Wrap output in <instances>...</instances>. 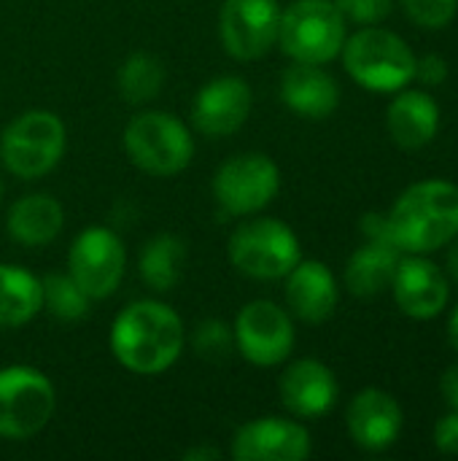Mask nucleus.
Instances as JSON below:
<instances>
[{
  "label": "nucleus",
  "mask_w": 458,
  "mask_h": 461,
  "mask_svg": "<svg viewBox=\"0 0 458 461\" xmlns=\"http://www.w3.org/2000/svg\"><path fill=\"white\" fill-rule=\"evenodd\" d=\"M400 251L429 254L458 238V186L451 181H421L400 194L389 213Z\"/></svg>",
  "instance_id": "2"
},
{
  "label": "nucleus",
  "mask_w": 458,
  "mask_h": 461,
  "mask_svg": "<svg viewBox=\"0 0 458 461\" xmlns=\"http://www.w3.org/2000/svg\"><path fill=\"white\" fill-rule=\"evenodd\" d=\"M400 259H402V251L397 246L367 240V246L354 251V257L346 265V284H348L351 294L375 297L383 289H389Z\"/></svg>",
  "instance_id": "22"
},
{
  "label": "nucleus",
  "mask_w": 458,
  "mask_h": 461,
  "mask_svg": "<svg viewBox=\"0 0 458 461\" xmlns=\"http://www.w3.org/2000/svg\"><path fill=\"white\" fill-rule=\"evenodd\" d=\"M310 456V435L302 424L286 419H256L243 424L232 438L238 461H302Z\"/></svg>",
  "instance_id": "13"
},
{
  "label": "nucleus",
  "mask_w": 458,
  "mask_h": 461,
  "mask_svg": "<svg viewBox=\"0 0 458 461\" xmlns=\"http://www.w3.org/2000/svg\"><path fill=\"white\" fill-rule=\"evenodd\" d=\"M192 348H194V354H197L200 359H205V362H213V365L227 362V359L232 357V351H235V332H232L224 321L208 319V321H202V324L194 330V335H192Z\"/></svg>",
  "instance_id": "27"
},
{
  "label": "nucleus",
  "mask_w": 458,
  "mask_h": 461,
  "mask_svg": "<svg viewBox=\"0 0 458 461\" xmlns=\"http://www.w3.org/2000/svg\"><path fill=\"white\" fill-rule=\"evenodd\" d=\"M65 124L51 111H27L0 135V159L16 178L32 181L57 167L65 154Z\"/></svg>",
  "instance_id": "5"
},
{
  "label": "nucleus",
  "mask_w": 458,
  "mask_h": 461,
  "mask_svg": "<svg viewBox=\"0 0 458 461\" xmlns=\"http://www.w3.org/2000/svg\"><path fill=\"white\" fill-rule=\"evenodd\" d=\"M278 0H227L219 16L224 49L235 59H259L278 43Z\"/></svg>",
  "instance_id": "12"
},
{
  "label": "nucleus",
  "mask_w": 458,
  "mask_h": 461,
  "mask_svg": "<svg viewBox=\"0 0 458 461\" xmlns=\"http://www.w3.org/2000/svg\"><path fill=\"white\" fill-rule=\"evenodd\" d=\"M281 400L289 413L300 419H319L329 413L337 400L335 373L316 359H300L281 378Z\"/></svg>",
  "instance_id": "17"
},
{
  "label": "nucleus",
  "mask_w": 458,
  "mask_h": 461,
  "mask_svg": "<svg viewBox=\"0 0 458 461\" xmlns=\"http://www.w3.org/2000/svg\"><path fill=\"white\" fill-rule=\"evenodd\" d=\"M389 132L397 146L402 149H421L427 146L440 127V108L424 92H402L391 100L389 113Z\"/></svg>",
  "instance_id": "20"
},
{
  "label": "nucleus",
  "mask_w": 458,
  "mask_h": 461,
  "mask_svg": "<svg viewBox=\"0 0 458 461\" xmlns=\"http://www.w3.org/2000/svg\"><path fill=\"white\" fill-rule=\"evenodd\" d=\"M451 243H454V246H451V251H448V273H451V278L458 284V240L454 238Z\"/></svg>",
  "instance_id": "35"
},
{
  "label": "nucleus",
  "mask_w": 458,
  "mask_h": 461,
  "mask_svg": "<svg viewBox=\"0 0 458 461\" xmlns=\"http://www.w3.org/2000/svg\"><path fill=\"white\" fill-rule=\"evenodd\" d=\"M219 456H221V454H219V448H192V451H186V454H184V459L186 461H202V459H208V461H216L219 459Z\"/></svg>",
  "instance_id": "34"
},
{
  "label": "nucleus",
  "mask_w": 458,
  "mask_h": 461,
  "mask_svg": "<svg viewBox=\"0 0 458 461\" xmlns=\"http://www.w3.org/2000/svg\"><path fill=\"white\" fill-rule=\"evenodd\" d=\"M251 113V86L238 76L208 81L192 105L194 127L208 138H227L238 132Z\"/></svg>",
  "instance_id": "15"
},
{
  "label": "nucleus",
  "mask_w": 458,
  "mask_h": 461,
  "mask_svg": "<svg viewBox=\"0 0 458 461\" xmlns=\"http://www.w3.org/2000/svg\"><path fill=\"white\" fill-rule=\"evenodd\" d=\"M391 292L402 313L418 321L440 316L451 297L445 273L432 259H424V254H410L400 259Z\"/></svg>",
  "instance_id": "14"
},
{
  "label": "nucleus",
  "mask_w": 458,
  "mask_h": 461,
  "mask_svg": "<svg viewBox=\"0 0 458 461\" xmlns=\"http://www.w3.org/2000/svg\"><path fill=\"white\" fill-rule=\"evenodd\" d=\"M435 446L437 451L448 454V456H458V413H448L437 421L435 427Z\"/></svg>",
  "instance_id": "31"
},
{
  "label": "nucleus",
  "mask_w": 458,
  "mask_h": 461,
  "mask_svg": "<svg viewBox=\"0 0 458 461\" xmlns=\"http://www.w3.org/2000/svg\"><path fill=\"white\" fill-rule=\"evenodd\" d=\"M278 43L294 62L324 65L343 51L346 16L335 0H294L281 11Z\"/></svg>",
  "instance_id": "4"
},
{
  "label": "nucleus",
  "mask_w": 458,
  "mask_h": 461,
  "mask_svg": "<svg viewBox=\"0 0 458 461\" xmlns=\"http://www.w3.org/2000/svg\"><path fill=\"white\" fill-rule=\"evenodd\" d=\"M62 205L51 194H27L8 211V235L27 249H38L62 232Z\"/></svg>",
  "instance_id": "21"
},
{
  "label": "nucleus",
  "mask_w": 458,
  "mask_h": 461,
  "mask_svg": "<svg viewBox=\"0 0 458 461\" xmlns=\"http://www.w3.org/2000/svg\"><path fill=\"white\" fill-rule=\"evenodd\" d=\"M162 84H165V68L157 57L146 51L130 54L119 68V92L132 105L154 100Z\"/></svg>",
  "instance_id": "25"
},
{
  "label": "nucleus",
  "mask_w": 458,
  "mask_h": 461,
  "mask_svg": "<svg viewBox=\"0 0 458 461\" xmlns=\"http://www.w3.org/2000/svg\"><path fill=\"white\" fill-rule=\"evenodd\" d=\"M43 305L59 321H81L89 313V294L76 284L70 273H49L40 281Z\"/></svg>",
  "instance_id": "26"
},
{
  "label": "nucleus",
  "mask_w": 458,
  "mask_h": 461,
  "mask_svg": "<svg viewBox=\"0 0 458 461\" xmlns=\"http://www.w3.org/2000/svg\"><path fill=\"white\" fill-rule=\"evenodd\" d=\"M232 265L259 281L286 278L302 259L297 235L278 219H254L240 224L229 238Z\"/></svg>",
  "instance_id": "7"
},
{
  "label": "nucleus",
  "mask_w": 458,
  "mask_h": 461,
  "mask_svg": "<svg viewBox=\"0 0 458 461\" xmlns=\"http://www.w3.org/2000/svg\"><path fill=\"white\" fill-rule=\"evenodd\" d=\"M362 232L367 240L373 243H386V246H397L394 240V230H391V221H389V213H367L362 216ZM400 249V246H397Z\"/></svg>",
  "instance_id": "30"
},
{
  "label": "nucleus",
  "mask_w": 458,
  "mask_h": 461,
  "mask_svg": "<svg viewBox=\"0 0 458 461\" xmlns=\"http://www.w3.org/2000/svg\"><path fill=\"white\" fill-rule=\"evenodd\" d=\"M0 200H3V181H0Z\"/></svg>",
  "instance_id": "37"
},
{
  "label": "nucleus",
  "mask_w": 458,
  "mask_h": 461,
  "mask_svg": "<svg viewBox=\"0 0 458 461\" xmlns=\"http://www.w3.org/2000/svg\"><path fill=\"white\" fill-rule=\"evenodd\" d=\"M416 78L427 86H440L448 78V62L440 54H427L424 59H416Z\"/></svg>",
  "instance_id": "32"
},
{
  "label": "nucleus",
  "mask_w": 458,
  "mask_h": 461,
  "mask_svg": "<svg viewBox=\"0 0 458 461\" xmlns=\"http://www.w3.org/2000/svg\"><path fill=\"white\" fill-rule=\"evenodd\" d=\"M343 62L354 81L373 92H400L416 78V54L394 32L364 27L346 38Z\"/></svg>",
  "instance_id": "3"
},
{
  "label": "nucleus",
  "mask_w": 458,
  "mask_h": 461,
  "mask_svg": "<svg viewBox=\"0 0 458 461\" xmlns=\"http://www.w3.org/2000/svg\"><path fill=\"white\" fill-rule=\"evenodd\" d=\"M281 97L305 119H327L340 103V86L321 65L294 62L281 78Z\"/></svg>",
  "instance_id": "19"
},
{
  "label": "nucleus",
  "mask_w": 458,
  "mask_h": 461,
  "mask_svg": "<svg viewBox=\"0 0 458 461\" xmlns=\"http://www.w3.org/2000/svg\"><path fill=\"white\" fill-rule=\"evenodd\" d=\"M124 149L132 165L151 176H175L194 154L192 132L165 111H146L124 130Z\"/></svg>",
  "instance_id": "6"
},
{
  "label": "nucleus",
  "mask_w": 458,
  "mask_h": 461,
  "mask_svg": "<svg viewBox=\"0 0 458 461\" xmlns=\"http://www.w3.org/2000/svg\"><path fill=\"white\" fill-rule=\"evenodd\" d=\"M281 189L278 165L265 154H240L227 159L216 178L213 194L229 216H251L267 208Z\"/></svg>",
  "instance_id": "9"
},
{
  "label": "nucleus",
  "mask_w": 458,
  "mask_h": 461,
  "mask_svg": "<svg viewBox=\"0 0 458 461\" xmlns=\"http://www.w3.org/2000/svg\"><path fill=\"white\" fill-rule=\"evenodd\" d=\"M408 16L427 30H440L454 22L458 0H402Z\"/></svg>",
  "instance_id": "28"
},
{
  "label": "nucleus",
  "mask_w": 458,
  "mask_h": 461,
  "mask_svg": "<svg viewBox=\"0 0 458 461\" xmlns=\"http://www.w3.org/2000/svg\"><path fill=\"white\" fill-rule=\"evenodd\" d=\"M127 251L119 235L108 227L84 230L67 254V273L89 294V300H103L113 294L124 278Z\"/></svg>",
  "instance_id": "10"
},
{
  "label": "nucleus",
  "mask_w": 458,
  "mask_h": 461,
  "mask_svg": "<svg viewBox=\"0 0 458 461\" xmlns=\"http://www.w3.org/2000/svg\"><path fill=\"white\" fill-rule=\"evenodd\" d=\"M440 389H443L445 402L458 413V365L456 367H451V370H445V375H443V381H440Z\"/></svg>",
  "instance_id": "33"
},
{
  "label": "nucleus",
  "mask_w": 458,
  "mask_h": 461,
  "mask_svg": "<svg viewBox=\"0 0 458 461\" xmlns=\"http://www.w3.org/2000/svg\"><path fill=\"white\" fill-rule=\"evenodd\" d=\"M286 278V303L297 319L308 324H321L335 313L337 284L324 262L300 259Z\"/></svg>",
  "instance_id": "18"
},
{
  "label": "nucleus",
  "mask_w": 458,
  "mask_h": 461,
  "mask_svg": "<svg viewBox=\"0 0 458 461\" xmlns=\"http://www.w3.org/2000/svg\"><path fill=\"white\" fill-rule=\"evenodd\" d=\"M54 405V386L40 370L22 365L0 370V438L24 440L38 435L49 424Z\"/></svg>",
  "instance_id": "8"
},
{
  "label": "nucleus",
  "mask_w": 458,
  "mask_h": 461,
  "mask_svg": "<svg viewBox=\"0 0 458 461\" xmlns=\"http://www.w3.org/2000/svg\"><path fill=\"white\" fill-rule=\"evenodd\" d=\"M335 5L340 8L346 22H356L367 27L378 24L391 14V0H335Z\"/></svg>",
  "instance_id": "29"
},
{
  "label": "nucleus",
  "mask_w": 458,
  "mask_h": 461,
  "mask_svg": "<svg viewBox=\"0 0 458 461\" xmlns=\"http://www.w3.org/2000/svg\"><path fill=\"white\" fill-rule=\"evenodd\" d=\"M43 308L40 281L16 265H0V330H13Z\"/></svg>",
  "instance_id": "23"
},
{
  "label": "nucleus",
  "mask_w": 458,
  "mask_h": 461,
  "mask_svg": "<svg viewBox=\"0 0 458 461\" xmlns=\"http://www.w3.org/2000/svg\"><path fill=\"white\" fill-rule=\"evenodd\" d=\"M235 348L259 367L281 365L294 348V324L289 313L270 303L254 300L248 303L235 321Z\"/></svg>",
  "instance_id": "11"
},
{
  "label": "nucleus",
  "mask_w": 458,
  "mask_h": 461,
  "mask_svg": "<svg viewBox=\"0 0 458 461\" xmlns=\"http://www.w3.org/2000/svg\"><path fill=\"white\" fill-rule=\"evenodd\" d=\"M348 432L356 446L367 451H386L402 432L400 402L381 389H364L351 400Z\"/></svg>",
  "instance_id": "16"
},
{
  "label": "nucleus",
  "mask_w": 458,
  "mask_h": 461,
  "mask_svg": "<svg viewBox=\"0 0 458 461\" xmlns=\"http://www.w3.org/2000/svg\"><path fill=\"white\" fill-rule=\"evenodd\" d=\"M184 348V324L178 313L157 300L127 305L111 327V351L121 367L138 375L165 373Z\"/></svg>",
  "instance_id": "1"
},
{
  "label": "nucleus",
  "mask_w": 458,
  "mask_h": 461,
  "mask_svg": "<svg viewBox=\"0 0 458 461\" xmlns=\"http://www.w3.org/2000/svg\"><path fill=\"white\" fill-rule=\"evenodd\" d=\"M448 335H451V346L458 351V308L451 316V324H448Z\"/></svg>",
  "instance_id": "36"
},
{
  "label": "nucleus",
  "mask_w": 458,
  "mask_h": 461,
  "mask_svg": "<svg viewBox=\"0 0 458 461\" xmlns=\"http://www.w3.org/2000/svg\"><path fill=\"white\" fill-rule=\"evenodd\" d=\"M186 246L175 235H157L140 251V276L148 289L170 292L184 273Z\"/></svg>",
  "instance_id": "24"
}]
</instances>
